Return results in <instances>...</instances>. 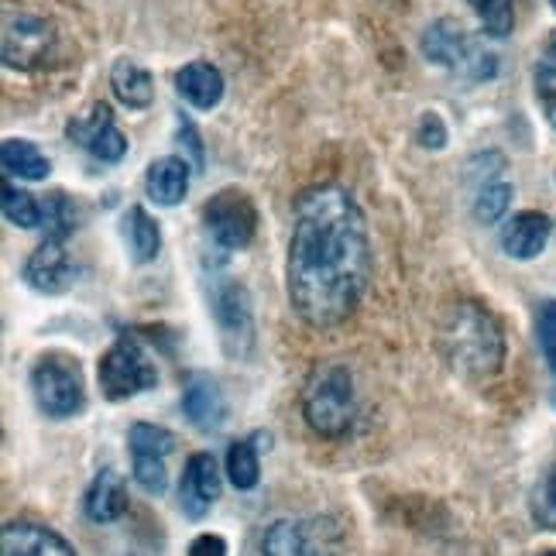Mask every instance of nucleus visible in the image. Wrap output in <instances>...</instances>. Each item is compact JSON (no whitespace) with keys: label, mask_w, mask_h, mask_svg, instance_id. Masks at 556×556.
I'll return each instance as SVG.
<instances>
[{"label":"nucleus","mask_w":556,"mask_h":556,"mask_svg":"<svg viewBox=\"0 0 556 556\" xmlns=\"http://www.w3.org/2000/svg\"><path fill=\"white\" fill-rule=\"evenodd\" d=\"M371 282L365 213L344 186L324 182L295 197L286 289L295 316L313 330L340 327Z\"/></svg>","instance_id":"obj_1"},{"label":"nucleus","mask_w":556,"mask_h":556,"mask_svg":"<svg viewBox=\"0 0 556 556\" xmlns=\"http://www.w3.org/2000/svg\"><path fill=\"white\" fill-rule=\"evenodd\" d=\"M440 354L464 378H491L505 365V330L475 299H460L440 319Z\"/></svg>","instance_id":"obj_2"},{"label":"nucleus","mask_w":556,"mask_h":556,"mask_svg":"<svg viewBox=\"0 0 556 556\" xmlns=\"http://www.w3.org/2000/svg\"><path fill=\"white\" fill-rule=\"evenodd\" d=\"M303 416L309 422V430L327 440H340L351 433L357 416V392H354V378L344 365L324 361V365L313 368L303 389Z\"/></svg>","instance_id":"obj_3"},{"label":"nucleus","mask_w":556,"mask_h":556,"mask_svg":"<svg viewBox=\"0 0 556 556\" xmlns=\"http://www.w3.org/2000/svg\"><path fill=\"white\" fill-rule=\"evenodd\" d=\"M31 392L38 409L49 419H73L87 405V384H83V368L76 357L46 354L31 368Z\"/></svg>","instance_id":"obj_4"},{"label":"nucleus","mask_w":556,"mask_h":556,"mask_svg":"<svg viewBox=\"0 0 556 556\" xmlns=\"http://www.w3.org/2000/svg\"><path fill=\"white\" fill-rule=\"evenodd\" d=\"M100 389L111 402L121 399H135L148 389L159 384V371H155V361L148 357V351L141 348V340L135 333H121L111 351L100 357Z\"/></svg>","instance_id":"obj_5"},{"label":"nucleus","mask_w":556,"mask_h":556,"mask_svg":"<svg viewBox=\"0 0 556 556\" xmlns=\"http://www.w3.org/2000/svg\"><path fill=\"white\" fill-rule=\"evenodd\" d=\"M0 52H4V66L31 73L46 66L55 52V28L52 21L31 11H17L4 17V38H0Z\"/></svg>","instance_id":"obj_6"},{"label":"nucleus","mask_w":556,"mask_h":556,"mask_svg":"<svg viewBox=\"0 0 556 556\" xmlns=\"http://www.w3.org/2000/svg\"><path fill=\"white\" fill-rule=\"evenodd\" d=\"M337 543L333 519H278L262 536V556H333Z\"/></svg>","instance_id":"obj_7"},{"label":"nucleus","mask_w":556,"mask_h":556,"mask_svg":"<svg viewBox=\"0 0 556 556\" xmlns=\"http://www.w3.org/2000/svg\"><path fill=\"white\" fill-rule=\"evenodd\" d=\"M206 230L217 248L224 251H241L251 244L254 230H258V210H254L251 197L241 189H220L217 197H210L203 206Z\"/></svg>","instance_id":"obj_8"},{"label":"nucleus","mask_w":556,"mask_h":556,"mask_svg":"<svg viewBox=\"0 0 556 556\" xmlns=\"http://www.w3.org/2000/svg\"><path fill=\"white\" fill-rule=\"evenodd\" d=\"M213 316H217L224 351L230 357H248L254 348V309L248 289L238 282H224L213 292Z\"/></svg>","instance_id":"obj_9"},{"label":"nucleus","mask_w":556,"mask_h":556,"mask_svg":"<svg viewBox=\"0 0 556 556\" xmlns=\"http://www.w3.org/2000/svg\"><path fill=\"white\" fill-rule=\"evenodd\" d=\"M66 135L100 162H121L127 155V138L114 124V114L106 103H93L83 117H73L66 124Z\"/></svg>","instance_id":"obj_10"},{"label":"nucleus","mask_w":556,"mask_h":556,"mask_svg":"<svg viewBox=\"0 0 556 556\" xmlns=\"http://www.w3.org/2000/svg\"><path fill=\"white\" fill-rule=\"evenodd\" d=\"M220 498V470L210 454H192L179 481V508L189 519H203Z\"/></svg>","instance_id":"obj_11"},{"label":"nucleus","mask_w":556,"mask_h":556,"mask_svg":"<svg viewBox=\"0 0 556 556\" xmlns=\"http://www.w3.org/2000/svg\"><path fill=\"white\" fill-rule=\"evenodd\" d=\"M66 241H41L25 262V282L46 295H59L73 286V262L66 248Z\"/></svg>","instance_id":"obj_12"},{"label":"nucleus","mask_w":556,"mask_h":556,"mask_svg":"<svg viewBox=\"0 0 556 556\" xmlns=\"http://www.w3.org/2000/svg\"><path fill=\"white\" fill-rule=\"evenodd\" d=\"M182 413L200 433H217L227 422L224 389L210 375H189L186 389H182Z\"/></svg>","instance_id":"obj_13"},{"label":"nucleus","mask_w":556,"mask_h":556,"mask_svg":"<svg viewBox=\"0 0 556 556\" xmlns=\"http://www.w3.org/2000/svg\"><path fill=\"white\" fill-rule=\"evenodd\" d=\"M0 556H76V549L49 526L8 522L0 532Z\"/></svg>","instance_id":"obj_14"},{"label":"nucleus","mask_w":556,"mask_h":556,"mask_svg":"<svg viewBox=\"0 0 556 556\" xmlns=\"http://www.w3.org/2000/svg\"><path fill=\"white\" fill-rule=\"evenodd\" d=\"M467 31L457 25L454 17H437L430 28L422 31V41L419 49L426 55V62H433V66H443V70H460L464 66V55L470 49Z\"/></svg>","instance_id":"obj_15"},{"label":"nucleus","mask_w":556,"mask_h":556,"mask_svg":"<svg viewBox=\"0 0 556 556\" xmlns=\"http://www.w3.org/2000/svg\"><path fill=\"white\" fill-rule=\"evenodd\" d=\"M549 217L546 213H536V210H526V213H516L505 230H502V248L508 258H519V262H529L536 258V254L546 248L549 241Z\"/></svg>","instance_id":"obj_16"},{"label":"nucleus","mask_w":556,"mask_h":556,"mask_svg":"<svg viewBox=\"0 0 556 556\" xmlns=\"http://www.w3.org/2000/svg\"><path fill=\"white\" fill-rule=\"evenodd\" d=\"M189 162L179 155H165L159 162L148 165V176H144V189H148V200L159 203V206H179L189 192Z\"/></svg>","instance_id":"obj_17"},{"label":"nucleus","mask_w":556,"mask_h":556,"mask_svg":"<svg viewBox=\"0 0 556 556\" xmlns=\"http://www.w3.org/2000/svg\"><path fill=\"white\" fill-rule=\"evenodd\" d=\"M176 90L197 111H213L224 100V73L210 62H189L176 73Z\"/></svg>","instance_id":"obj_18"},{"label":"nucleus","mask_w":556,"mask_h":556,"mask_svg":"<svg viewBox=\"0 0 556 556\" xmlns=\"http://www.w3.org/2000/svg\"><path fill=\"white\" fill-rule=\"evenodd\" d=\"M83 505H87L90 522H100V526L117 522L127 511V484H124V478L117 475L114 467H103L100 475L93 478V484L87 491V502H83Z\"/></svg>","instance_id":"obj_19"},{"label":"nucleus","mask_w":556,"mask_h":556,"mask_svg":"<svg viewBox=\"0 0 556 556\" xmlns=\"http://www.w3.org/2000/svg\"><path fill=\"white\" fill-rule=\"evenodd\" d=\"M111 87H114V97L124 106H131V111H144V106H152V100H155V79L135 59H117L114 62Z\"/></svg>","instance_id":"obj_20"},{"label":"nucleus","mask_w":556,"mask_h":556,"mask_svg":"<svg viewBox=\"0 0 556 556\" xmlns=\"http://www.w3.org/2000/svg\"><path fill=\"white\" fill-rule=\"evenodd\" d=\"M0 162H4V173L14 176V179H25V182H41L52 165L49 159L38 152V148L25 138H8L4 148H0Z\"/></svg>","instance_id":"obj_21"},{"label":"nucleus","mask_w":556,"mask_h":556,"mask_svg":"<svg viewBox=\"0 0 556 556\" xmlns=\"http://www.w3.org/2000/svg\"><path fill=\"white\" fill-rule=\"evenodd\" d=\"M124 233H127V244H131V258L138 265H148V262L159 258V251H162V230H159V224L152 217H148L144 206H131V210H127Z\"/></svg>","instance_id":"obj_22"},{"label":"nucleus","mask_w":556,"mask_h":556,"mask_svg":"<svg viewBox=\"0 0 556 556\" xmlns=\"http://www.w3.org/2000/svg\"><path fill=\"white\" fill-rule=\"evenodd\" d=\"M258 446H254L251 440H238V443H230V451H227V478L230 484L238 488V491H251L254 484H258Z\"/></svg>","instance_id":"obj_23"},{"label":"nucleus","mask_w":556,"mask_h":556,"mask_svg":"<svg viewBox=\"0 0 556 556\" xmlns=\"http://www.w3.org/2000/svg\"><path fill=\"white\" fill-rule=\"evenodd\" d=\"M41 227H46V238L49 241H66L70 233L76 230V206L66 192H52V197L41 203Z\"/></svg>","instance_id":"obj_24"},{"label":"nucleus","mask_w":556,"mask_h":556,"mask_svg":"<svg viewBox=\"0 0 556 556\" xmlns=\"http://www.w3.org/2000/svg\"><path fill=\"white\" fill-rule=\"evenodd\" d=\"M127 443H131V454L144 457H168L176 451V437L155 422H135L131 433H127Z\"/></svg>","instance_id":"obj_25"},{"label":"nucleus","mask_w":556,"mask_h":556,"mask_svg":"<svg viewBox=\"0 0 556 556\" xmlns=\"http://www.w3.org/2000/svg\"><path fill=\"white\" fill-rule=\"evenodd\" d=\"M4 217H8V224H14L21 230H35V227H41V217H46V213H41V203L31 197V192L8 182L4 186Z\"/></svg>","instance_id":"obj_26"},{"label":"nucleus","mask_w":556,"mask_h":556,"mask_svg":"<svg viewBox=\"0 0 556 556\" xmlns=\"http://www.w3.org/2000/svg\"><path fill=\"white\" fill-rule=\"evenodd\" d=\"M508 206H511V186L508 182H484L475 197V220L478 224H498Z\"/></svg>","instance_id":"obj_27"},{"label":"nucleus","mask_w":556,"mask_h":556,"mask_svg":"<svg viewBox=\"0 0 556 556\" xmlns=\"http://www.w3.org/2000/svg\"><path fill=\"white\" fill-rule=\"evenodd\" d=\"M475 11L481 17L484 31L495 38H505L511 28H516V4H511V0H478Z\"/></svg>","instance_id":"obj_28"},{"label":"nucleus","mask_w":556,"mask_h":556,"mask_svg":"<svg viewBox=\"0 0 556 556\" xmlns=\"http://www.w3.org/2000/svg\"><path fill=\"white\" fill-rule=\"evenodd\" d=\"M131 470L135 481L148 491V495H165L168 488V470H165V457H144V454H131Z\"/></svg>","instance_id":"obj_29"},{"label":"nucleus","mask_w":556,"mask_h":556,"mask_svg":"<svg viewBox=\"0 0 556 556\" xmlns=\"http://www.w3.org/2000/svg\"><path fill=\"white\" fill-rule=\"evenodd\" d=\"M532 519H536L543 529L556 532V467L540 481L536 495H532Z\"/></svg>","instance_id":"obj_30"},{"label":"nucleus","mask_w":556,"mask_h":556,"mask_svg":"<svg viewBox=\"0 0 556 556\" xmlns=\"http://www.w3.org/2000/svg\"><path fill=\"white\" fill-rule=\"evenodd\" d=\"M460 73L467 76V79H491L498 73V59H495V52H488L481 41H470V49H467V55H464V66H460Z\"/></svg>","instance_id":"obj_31"},{"label":"nucleus","mask_w":556,"mask_h":556,"mask_svg":"<svg viewBox=\"0 0 556 556\" xmlns=\"http://www.w3.org/2000/svg\"><path fill=\"white\" fill-rule=\"evenodd\" d=\"M536 337H540L546 365L556 371V303H543L540 319H536Z\"/></svg>","instance_id":"obj_32"},{"label":"nucleus","mask_w":556,"mask_h":556,"mask_svg":"<svg viewBox=\"0 0 556 556\" xmlns=\"http://www.w3.org/2000/svg\"><path fill=\"white\" fill-rule=\"evenodd\" d=\"M416 141H419L422 148H433V152H440V148L446 144V124L440 121V114H422V117H419Z\"/></svg>","instance_id":"obj_33"},{"label":"nucleus","mask_w":556,"mask_h":556,"mask_svg":"<svg viewBox=\"0 0 556 556\" xmlns=\"http://www.w3.org/2000/svg\"><path fill=\"white\" fill-rule=\"evenodd\" d=\"M536 93L543 103L556 97V46L540 59V66H536Z\"/></svg>","instance_id":"obj_34"},{"label":"nucleus","mask_w":556,"mask_h":556,"mask_svg":"<svg viewBox=\"0 0 556 556\" xmlns=\"http://www.w3.org/2000/svg\"><path fill=\"white\" fill-rule=\"evenodd\" d=\"M189 556H227V543H224V536H217V532H203V536L192 540Z\"/></svg>","instance_id":"obj_35"},{"label":"nucleus","mask_w":556,"mask_h":556,"mask_svg":"<svg viewBox=\"0 0 556 556\" xmlns=\"http://www.w3.org/2000/svg\"><path fill=\"white\" fill-rule=\"evenodd\" d=\"M179 144H186L192 152V168H203V144H200L197 127H192L189 121H179Z\"/></svg>","instance_id":"obj_36"},{"label":"nucleus","mask_w":556,"mask_h":556,"mask_svg":"<svg viewBox=\"0 0 556 556\" xmlns=\"http://www.w3.org/2000/svg\"><path fill=\"white\" fill-rule=\"evenodd\" d=\"M543 106H546V117H549V124L556 127V97H553V100H546Z\"/></svg>","instance_id":"obj_37"},{"label":"nucleus","mask_w":556,"mask_h":556,"mask_svg":"<svg viewBox=\"0 0 556 556\" xmlns=\"http://www.w3.org/2000/svg\"><path fill=\"white\" fill-rule=\"evenodd\" d=\"M540 556H556V549H546V553H540Z\"/></svg>","instance_id":"obj_38"},{"label":"nucleus","mask_w":556,"mask_h":556,"mask_svg":"<svg viewBox=\"0 0 556 556\" xmlns=\"http://www.w3.org/2000/svg\"><path fill=\"white\" fill-rule=\"evenodd\" d=\"M549 4H553V8H556V0H549Z\"/></svg>","instance_id":"obj_39"}]
</instances>
